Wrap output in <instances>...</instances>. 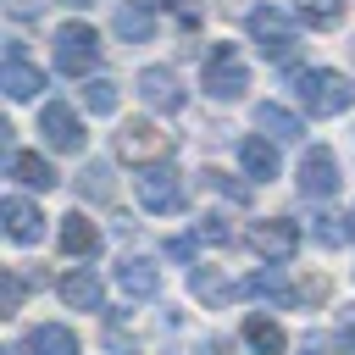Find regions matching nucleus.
Segmentation results:
<instances>
[{"instance_id": "nucleus-1", "label": "nucleus", "mask_w": 355, "mask_h": 355, "mask_svg": "<svg viewBox=\"0 0 355 355\" xmlns=\"http://www.w3.org/2000/svg\"><path fill=\"white\" fill-rule=\"evenodd\" d=\"M250 39H255V50H261L266 61H277V67H288V61L300 55V22H294V11H283V6H255V11H250Z\"/></svg>"}, {"instance_id": "nucleus-2", "label": "nucleus", "mask_w": 355, "mask_h": 355, "mask_svg": "<svg viewBox=\"0 0 355 355\" xmlns=\"http://www.w3.org/2000/svg\"><path fill=\"white\" fill-rule=\"evenodd\" d=\"M294 89H300V105H305L311 116H338V111L355 105V83H349L344 72H333V67H311V72H300Z\"/></svg>"}, {"instance_id": "nucleus-3", "label": "nucleus", "mask_w": 355, "mask_h": 355, "mask_svg": "<svg viewBox=\"0 0 355 355\" xmlns=\"http://www.w3.org/2000/svg\"><path fill=\"white\" fill-rule=\"evenodd\" d=\"M55 67L67 78H89L100 67V33L89 22H61L55 28Z\"/></svg>"}, {"instance_id": "nucleus-4", "label": "nucleus", "mask_w": 355, "mask_h": 355, "mask_svg": "<svg viewBox=\"0 0 355 355\" xmlns=\"http://www.w3.org/2000/svg\"><path fill=\"white\" fill-rule=\"evenodd\" d=\"M133 194H139V205H144V211H161V216H172V211H183V205H189V189H183V178H178L166 161L139 166Z\"/></svg>"}, {"instance_id": "nucleus-5", "label": "nucleus", "mask_w": 355, "mask_h": 355, "mask_svg": "<svg viewBox=\"0 0 355 355\" xmlns=\"http://www.w3.org/2000/svg\"><path fill=\"white\" fill-rule=\"evenodd\" d=\"M244 89H250V72H244L239 50H233V44H216V50L205 55V94H211L216 105H233V100H244Z\"/></svg>"}, {"instance_id": "nucleus-6", "label": "nucleus", "mask_w": 355, "mask_h": 355, "mask_svg": "<svg viewBox=\"0 0 355 355\" xmlns=\"http://www.w3.org/2000/svg\"><path fill=\"white\" fill-rule=\"evenodd\" d=\"M116 155H128V161H139V166H155V161L172 155V139H166L155 122H122V133H116Z\"/></svg>"}, {"instance_id": "nucleus-7", "label": "nucleus", "mask_w": 355, "mask_h": 355, "mask_svg": "<svg viewBox=\"0 0 355 355\" xmlns=\"http://www.w3.org/2000/svg\"><path fill=\"white\" fill-rule=\"evenodd\" d=\"M133 89H139V100H144L150 111H161V116H178V111H183V83H178L172 67H144V72L133 78Z\"/></svg>"}, {"instance_id": "nucleus-8", "label": "nucleus", "mask_w": 355, "mask_h": 355, "mask_svg": "<svg viewBox=\"0 0 355 355\" xmlns=\"http://www.w3.org/2000/svg\"><path fill=\"white\" fill-rule=\"evenodd\" d=\"M250 250H255V255H266V261L277 266V261H288V255L300 250V227H294L288 216H266V222H255V227H250Z\"/></svg>"}, {"instance_id": "nucleus-9", "label": "nucleus", "mask_w": 355, "mask_h": 355, "mask_svg": "<svg viewBox=\"0 0 355 355\" xmlns=\"http://www.w3.org/2000/svg\"><path fill=\"white\" fill-rule=\"evenodd\" d=\"M39 133H44L50 150H83V122H78V111L61 105V100H44V111H39Z\"/></svg>"}, {"instance_id": "nucleus-10", "label": "nucleus", "mask_w": 355, "mask_h": 355, "mask_svg": "<svg viewBox=\"0 0 355 355\" xmlns=\"http://www.w3.org/2000/svg\"><path fill=\"white\" fill-rule=\"evenodd\" d=\"M300 194L305 200H333L338 194V161L327 144H316L305 161H300Z\"/></svg>"}, {"instance_id": "nucleus-11", "label": "nucleus", "mask_w": 355, "mask_h": 355, "mask_svg": "<svg viewBox=\"0 0 355 355\" xmlns=\"http://www.w3.org/2000/svg\"><path fill=\"white\" fill-rule=\"evenodd\" d=\"M0 89H6V100H33V94L44 89V72H39L33 61H22V44H17V39L6 44V72H0Z\"/></svg>"}, {"instance_id": "nucleus-12", "label": "nucleus", "mask_w": 355, "mask_h": 355, "mask_svg": "<svg viewBox=\"0 0 355 355\" xmlns=\"http://www.w3.org/2000/svg\"><path fill=\"white\" fill-rule=\"evenodd\" d=\"M0 222H6V239H11V244H33V239L44 233L39 205L22 200V194H6V200H0Z\"/></svg>"}, {"instance_id": "nucleus-13", "label": "nucleus", "mask_w": 355, "mask_h": 355, "mask_svg": "<svg viewBox=\"0 0 355 355\" xmlns=\"http://www.w3.org/2000/svg\"><path fill=\"white\" fill-rule=\"evenodd\" d=\"M116 283H122L128 300H155V294H161V266L144 261V255H128V261L116 266Z\"/></svg>"}, {"instance_id": "nucleus-14", "label": "nucleus", "mask_w": 355, "mask_h": 355, "mask_svg": "<svg viewBox=\"0 0 355 355\" xmlns=\"http://www.w3.org/2000/svg\"><path fill=\"white\" fill-rule=\"evenodd\" d=\"M55 288H61V300H67L72 311H105V283H100V277H94L89 266L67 272V277H61Z\"/></svg>"}, {"instance_id": "nucleus-15", "label": "nucleus", "mask_w": 355, "mask_h": 355, "mask_svg": "<svg viewBox=\"0 0 355 355\" xmlns=\"http://www.w3.org/2000/svg\"><path fill=\"white\" fill-rule=\"evenodd\" d=\"M244 294H255V300H266V305H277V311H288V305H300V300H311V294H300V288H288V277H283V266H266V272H255V277L244 283Z\"/></svg>"}, {"instance_id": "nucleus-16", "label": "nucleus", "mask_w": 355, "mask_h": 355, "mask_svg": "<svg viewBox=\"0 0 355 355\" xmlns=\"http://www.w3.org/2000/svg\"><path fill=\"white\" fill-rule=\"evenodd\" d=\"M6 172H11L17 183H28V189H44V194L55 189V166H50L39 150H11V155H6Z\"/></svg>"}, {"instance_id": "nucleus-17", "label": "nucleus", "mask_w": 355, "mask_h": 355, "mask_svg": "<svg viewBox=\"0 0 355 355\" xmlns=\"http://www.w3.org/2000/svg\"><path fill=\"white\" fill-rule=\"evenodd\" d=\"M61 250H67V255H78V261H94V255H100V227H94L83 211L61 216Z\"/></svg>"}, {"instance_id": "nucleus-18", "label": "nucleus", "mask_w": 355, "mask_h": 355, "mask_svg": "<svg viewBox=\"0 0 355 355\" xmlns=\"http://www.w3.org/2000/svg\"><path fill=\"white\" fill-rule=\"evenodd\" d=\"M116 33H122L128 44H150V33H155V11H150L144 0L116 6Z\"/></svg>"}, {"instance_id": "nucleus-19", "label": "nucleus", "mask_w": 355, "mask_h": 355, "mask_svg": "<svg viewBox=\"0 0 355 355\" xmlns=\"http://www.w3.org/2000/svg\"><path fill=\"white\" fill-rule=\"evenodd\" d=\"M239 161H244V172L250 178H261V183H272L277 178V144H266V139H239Z\"/></svg>"}, {"instance_id": "nucleus-20", "label": "nucleus", "mask_w": 355, "mask_h": 355, "mask_svg": "<svg viewBox=\"0 0 355 355\" xmlns=\"http://www.w3.org/2000/svg\"><path fill=\"white\" fill-rule=\"evenodd\" d=\"M22 355H78V333L72 327H33L28 333V344H22Z\"/></svg>"}, {"instance_id": "nucleus-21", "label": "nucleus", "mask_w": 355, "mask_h": 355, "mask_svg": "<svg viewBox=\"0 0 355 355\" xmlns=\"http://www.w3.org/2000/svg\"><path fill=\"white\" fill-rule=\"evenodd\" d=\"M244 344L255 349V355H283V327L272 322V316H244Z\"/></svg>"}, {"instance_id": "nucleus-22", "label": "nucleus", "mask_w": 355, "mask_h": 355, "mask_svg": "<svg viewBox=\"0 0 355 355\" xmlns=\"http://www.w3.org/2000/svg\"><path fill=\"white\" fill-rule=\"evenodd\" d=\"M255 122H261V133H272V139H300V133H305V122H300L294 111L272 105V100H266V105L255 111Z\"/></svg>"}, {"instance_id": "nucleus-23", "label": "nucleus", "mask_w": 355, "mask_h": 355, "mask_svg": "<svg viewBox=\"0 0 355 355\" xmlns=\"http://www.w3.org/2000/svg\"><path fill=\"white\" fill-rule=\"evenodd\" d=\"M189 283H194V294H200L205 305H216V311L233 300V283H227V277H216L211 266H194V277H189Z\"/></svg>"}, {"instance_id": "nucleus-24", "label": "nucleus", "mask_w": 355, "mask_h": 355, "mask_svg": "<svg viewBox=\"0 0 355 355\" xmlns=\"http://www.w3.org/2000/svg\"><path fill=\"white\" fill-rule=\"evenodd\" d=\"M78 194H83V200H111V166H105V161H89V166L78 172Z\"/></svg>"}, {"instance_id": "nucleus-25", "label": "nucleus", "mask_w": 355, "mask_h": 355, "mask_svg": "<svg viewBox=\"0 0 355 355\" xmlns=\"http://www.w3.org/2000/svg\"><path fill=\"white\" fill-rule=\"evenodd\" d=\"M300 22H311V28H338V22H344V0H300Z\"/></svg>"}, {"instance_id": "nucleus-26", "label": "nucleus", "mask_w": 355, "mask_h": 355, "mask_svg": "<svg viewBox=\"0 0 355 355\" xmlns=\"http://www.w3.org/2000/svg\"><path fill=\"white\" fill-rule=\"evenodd\" d=\"M83 105H89L94 116H111V111H116V83H111V78H89Z\"/></svg>"}, {"instance_id": "nucleus-27", "label": "nucleus", "mask_w": 355, "mask_h": 355, "mask_svg": "<svg viewBox=\"0 0 355 355\" xmlns=\"http://www.w3.org/2000/svg\"><path fill=\"white\" fill-rule=\"evenodd\" d=\"M311 222H316L311 233H316V244H322V250H338V244H344V233H349V227H338V216H327V211H316Z\"/></svg>"}, {"instance_id": "nucleus-28", "label": "nucleus", "mask_w": 355, "mask_h": 355, "mask_svg": "<svg viewBox=\"0 0 355 355\" xmlns=\"http://www.w3.org/2000/svg\"><path fill=\"white\" fill-rule=\"evenodd\" d=\"M194 239H200V244H222V250L233 244V233H227V222H222V216H205V222L194 227Z\"/></svg>"}, {"instance_id": "nucleus-29", "label": "nucleus", "mask_w": 355, "mask_h": 355, "mask_svg": "<svg viewBox=\"0 0 355 355\" xmlns=\"http://www.w3.org/2000/svg\"><path fill=\"white\" fill-rule=\"evenodd\" d=\"M0 311H6V316H17V311H22V277H17V272H6V277H0Z\"/></svg>"}, {"instance_id": "nucleus-30", "label": "nucleus", "mask_w": 355, "mask_h": 355, "mask_svg": "<svg viewBox=\"0 0 355 355\" xmlns=\"http://www.w3.org/2000/svg\"><path fill=\"white\" fill-rule=\"evenodd\" d=\"M205 183H211V189H216V194H227V200H239V205H244V200H250V189H244V183H233V178H227V172H205Z\"/></svg>"}, {"instance_id": "nucleus-31", "label": "nucleus", "mask_w": 355, "mask_h": 355, "mask_svg": "<svg viewBox=\"0 0 355 355\" xmlns=\"http://www.w3.org/2000/svg\"><path fill=\"white\" fill-rule=\"evenodd\" d=\"M166 11H172L183 28H200V17H205V6H200V0H166Z\"/></svg>"}, {"instance_id": "nucleus-32", "label": "nucleus", "mask_w": 355, "mask_h": 355, "mask_svg": "<svg viewBox=\"0 0 355 355\" xmlns=\"http://www.w3.org/2000/svg\"><path fill=\"white\" fill-rule=\"evenodd\" d=\"M194 244H200L194 233H183V239L172 233V239H166V255H172V261H194Z\"/></svg>"}, {"instance_id": "nucleus-33", "label": "nucleus", "mask_w": 355, "mask_h": 355, "mask_svg": "<svg viewBox=\"0 0 355 355\" xmlns=\"http://www.w3.org/2000/svg\"><path fill=\"white\" fill-rule=\"evenodd\" d=\"M338 344H344V355H355V316H344V333H338Z\"/></svg>"}, {"instance_id": "nucleus-34", "label": "nucleus", "mask_w": 355, "mask_h": 355, "mask_svg": "<svg viewBox=\"0 0 355 355\" xmlns=\"http://www.w3.org/2000/svg\"><path fill=\"white\" fill-rule=\"evenodd\" d=\"M61 6H89V0H61Z\"/></svg>"}, {"instance_id": "nucleus-35", "label": "nucleus", "mask_w": 355, "mask_h": 355, "mask_svg": "<svg viewBox=\"0 0 355 355\" xmlns=\"http://www.w3.org/2000/svg\"><path fill=\"white\" fill-rule=\"evenodd\" d=\"M344 222H349V233H355V211H349V216H344Z\"/></svg>"}, {"instance_id": "nucleus-36", "label": "nucleus", "mask_w": 355, "mask_h": 355, "mask_svg": "<svg viewBox=\"0 0 355 355\" xmlns=\"http://www.w3.org/2000/svg\"><path fill=\"white\" fill-rule=\"evenodd\" d=\"M349 50H355V44H349Z\"/></svg>"}]
</instances>
